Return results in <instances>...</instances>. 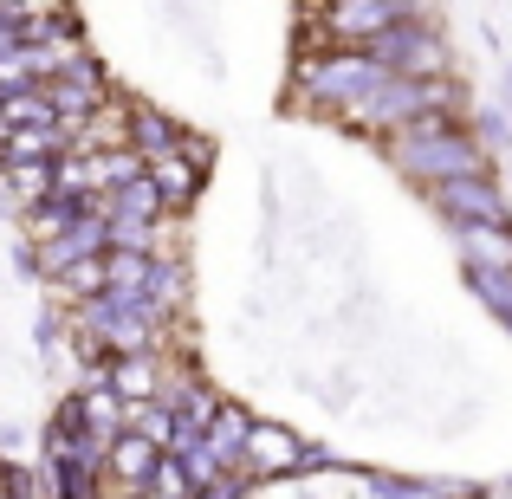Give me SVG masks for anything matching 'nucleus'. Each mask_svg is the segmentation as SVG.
<instances>
[{"instance_id": "4468645a", "label": "nucleus", "mask_w": 512, "mask_h": 499, "mask_svg": "<svg viewBox=\"0 0 512 499\" xmlns=\"http://www.w3.org/2000/svg\"><path fill=\"white\" fill-rule=\"evenodd\" d=\"M474 286L487 292L493 305H506V312H512V273H474Z\"/></svg>"}, {"instance_id": "f03ea898", "label": "nucleus", "mask_w": 512, "mask_h": 499, "mask_svg": "<svg viewBox=\"0 0 512 499\" xmlns=\"http://www.w3.org/2000/svg\"><path fill=\"white\" fill-rule=\"evenodd\" d=\"M422 7V0H331L325 7V26L338 39H383V33H396V26H409V13Z\"/></svg>"}, {"instance_id": "ddd939ff", "label": "nucleus", "mask_w": 512, "mask_h": 499, "mask_svg": "<svg viewBox=\"0 0 512 499\" xmlns=\"http://www.w3.org/2000/svg\"><path fill=\"white\" fill-rule=\"evenodd\" d=\"M156 188H163L169 201H188V195H195V169H182V163L163 156V163H156Z\"/></svg>"}, {"instance_id": "9b49d317", "label": "nucleus", "mask_w": 512, "mask_h": 499, "mask_svg": "<svg viewBox=\"0 0 512 499\" xmlns=\"http://www.w3.org/2000/svg\"><path fill=\"white\" fill-rule=\"evenodd\" d=\"M111 389H117V396H130V402L156 396V357H124L111 370Z\"/></svg>"}, {"instance_id": "f8f14e48", "label": "nucleus", "mask_w": 512, "mask_h": 499, "mask_svg": "<svg viewBox=\"0 0 512 499\" xmlns=\"http://www.w3.org/2000/svg\"><path fill=\"white\" fill-rule=\"evenodd\" d=\"M65 292H111V253H98V260H78L59 273Z\"/></svg>"}, {"instance_id": "6e6552de", "label": "nucleus", "mask_w": 512, "mask_h": 499, "mask_svg": "<svg viewBox=\"0 0 512 499\" xmlns=\"http://www.w3.org/2000/svg\"><path fill=\"white\" fill-rule=\"evenodd\" d=\"M163 467V448L143 435H117L111 441V474L124 480V487H150V474Z\"/></svg>"}, {"instance_id": "20e7f679", "label": "nucleus", "mask_w": 512, "mask_h": 499, "mask_svg": "<svg viewBox=\"0 0 512 499\" xmlns=\"http://www.w3.org/2000/svg\"><path fill=\"white\" fill-rule=\"evenodd\" d=\"M435 201L454 214L461 227H506V201H500V188L487 182V175H467V182H441L435 188Z\"/></svg>"}, {"instance_id": "9d476101", "label": "nucleus", "mask_w": 512, "mask_h": 499, "mask_svg": "<svg viewBox=\"0 0 512 499\" xmlns=\"http://www.w3.org/2000/svg\"><path fill=\"white\" fill-rule=\"evenodd\" d=\"M130 137H137V156H156V163H163L175 143H182V130L156 111H130Z\"/></svg>"}, {"instance_id": "423d86ee", "label": "nucleus", "mask_w": 512, "mask_h": 499, "mask_svg": "<svg viewBox=\"0 0 512 499\" xmlns=\"http://www.w3.org/2000/svg\"><path fill=\"white\" fill-rule=\"evenodd\" d=\"M247 461H253V474H299L305 448L286 435V428H273V422H253V435H247Z\"/></svg>"}, {"instance_id": "39448f33", "label": "nucleus", "mask_w": 512, "mask_h": 499, "mask_svg": "<svg viewBox=\"0 0 512 499\" xmlns=\"http://www.w3.org/2000/svg\"><path fill=\"white\" fill-rule=\"evenodd\" d=\"M65 156H72V130H65V124H26V130H7V137H0V163H7V169L65 163Z\"/></svg>"}, {"instance_id": "f257e3e1", "label": "nucleus", "mask_w": 512, "mask_h": 499, "mask_svg": "<svg viewBox=\"0 0 512 499\" xmlns=\"http://www.w3.org/2000/svg\"><path fill=\"white\" fill-rule=\"evenodd\" d=\"M396 163L415 175V182H428V188H441V182H467V175H487V163H480V150H474V137H461V130L448 124V117H422V124H409V130H396Z\"/></svg>"}, {"instance_id": "7ed1b4c3", "label": "nucleus", "mask_w": 512, "mask_h": 499, "mask_svg": "<svg viewBox=\"0 0 512 499\" xmlns=\"http://www.w3.org/2000/svg\"><path fill=\"white\" fill-rule=\"evenodd\" d=\"M363 52H370L389 78H428V72H441V39L428 33V26H396V33L370 39Z\"/></svg>"}, {"instance_id": "1a4fd4ad", "label": "nucleus", "mask_w": 512, "mask_h": 499, "mask_svg": "<svg viewBox=\"0 0 512 499\" xmlns=\"http://www.w3.org/2000/svg\"><path fill=\"white\" fill-rule=\"evenodd\" d=\"M467 253H474V273H512V234L506 227H461Z\"/></svg>"}, {"instance_id": "0eeeda50", "label": "nucleus", "mask_w": 512, "mask_h": 499, "mask_svg": "<svg viewBox=\"0 0 512 499\" xmlns=\"http://www.w3.org/2000/svg\"><path fill=\"white\" fill-rule=\"evenodd\" d=\"M104 240H111V227H104V214H91V221H78L72 234H59V240L46 247V273L59 279L65 266H78V260H98V253H104Z\"/></svg>"}]
</instances>
